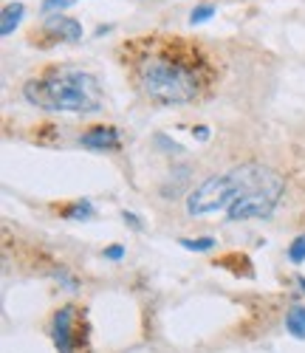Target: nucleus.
Instances as JSON below:
<instances>
[{
	"label": "nucleus",
	"instance_id": "15",
	"mask_svg": "<svg viewBox=\"0 0 305 353\" xmlns=\"http://www.w3.org/2000/svg\"><path fill=\"white\" fill-rule=\"evenodd\" d=\"M102 257H105V260H113V263H119L121 257H125V246H108V249L102 252Z\"/></svg>",
	"mask_w": 305,
	"mask_h": 353
},
{
	"label": "nucleus",
	"instance_id": "6",
	"mask_svg": "<svg viewBox=\"0 0 305 353\" xmlns=\"http://www.w3.org/2000/svg\"><path fill=\"white\" fill-rule=\"evenodd\" d=\"M46 32L54 34V37H59V40H66V43H79V40H82V26H79V20L66 17V14H48Z\"/></svg>",
	"mask_w": 305,
	"mask_h": 353
},
{
	"label": "nucleus",
	"instance_id": "9",
	"mask_svg": "<svg viewBox=\"0 0 305 353\" xmlns=\"http://www.w3.org/2000/svg\"><path fill=\"white\" fill-rule=\"evenodd\" d=\"M63 218H68V221L94 218V203L90 201H74V203H68V207H63Z\"/></svg>",
	"mask_w": 305,
	"mask_h": 353
},
{
	"label": "nucleus",
	"instance_id": "7",
	"mask_svg": "<svg viewBox=\"0 0 305 353\" xmlns=\"http://www.w3.org/2000/svg\"><path fill=\"white\" fill-rule=\"evenodd\" d=\"M23 14H26V6H23V3H9V6L3 9V14H0V34L9 37L14 28L20 26Z\"/></svg>",
	"mask_w": 305,
	"mask_h": 353
},
{
	"label": "nucleus",
	"instance_id": "8",
	"mask_svg": "<svg viewBox=\"0 0 305 353\" xmlns=\"http://www.w3.org/2000/svg\"><path fill=\"white\" fill-rule=\"evenodd\" d=\"M286 328L294 339H305V308L302 305H291L286 314Z\"/></svg>",
	"mask_w": 305,
	"mask_h": 353
},
{
	"label": "nucleus",
	"instance_id": "3",
	"mask_svg": "<svg viewBox=\"0 0 305 353\" xmlns=\"http://www.w3.org/2000/svg\"><path fill=\"white\" fill-rule=\"evenodd\" d=\"M23 97L43 110L97 113L102 108V88L97 77L71 65L54 68L37 79H28L23 85Z\"/></svg>",
	"mask_w": 305,
	"mask_h": 353
},
{
	"label": "nucleus",
	"instance_id": "5",
	"mask_svg": "<svg viewBox=\"0 0 305 353\" xmlns=\"http://www.w3.org/2000/svg\"><path fill=\"white\" fill-rule=\"evenodd\" d=\"M79 144L90 147V150H119L121 139H119V130L113 125H102V128H90L88 133H82Z\"/></svg>",
	"mask_w": 305,
	"mask_h": 353
},
{
	"label": "nucleus",
	"instance_id": "11",
	"mask_svg": "<svg viewBox=\"0 0 305 353\" xmlns=\"http://www.w3.org/2000/svg\"><path fill=\"white\" fill-rule=\"evenodd\" d=\"M288 260H291V263H302V260H305V234H299V238L291 241V246H288Z\"/></svg>",
	"mask_w": 305,
	"mask_h": 353
},
{
	"label": "nucleus",
	"instance_id": "1",
	"mask_svg": "<svg viewBox=\"0 0 305 353\" xmlns=\"http://www.w3.org/2000/svg\"><path fill=\"white\" fill-rule=\"evenodd\" d=\"M141 91L159 105H187L201 97L209 65L198 51L178 43H152L136 60Z\"/></svg>",
	"mask_w": 305,
	"mask_h": 353
},
{
	"label": "nucleus",
	"instance_id": "4",
	"mask_svg": "<svg viewBox=\"0 0 305 353\" xmlns=\"http://www.w3.org/2000/svg\"><path fill=\"white\" fill-rule=\"evenodd\" d=\"M79 328V314L74 305H66L54 314V322H51V339L57 345L59 353H74L79 345H82V336L85 334H77Z\"/></svg>",
	"mask_w": 305,
	"mask_h": 353
},
{
	"label": "nucleus",
	"instance_id": "2",
	"mask_svg": "<svg viewBox=\"0 0 305 353\" xmlns=\"http://www.w3.org/2000/svg\"><path fill=\"white\" fill-rule=\"evenodd\" d=\"M266 190H277L286 192V181L280 179L274 170L260 167V164H243L232 167L221 175H212L201 187H195L187 195V212L193 218L209 215V212H221L229 210L235 201L252 192H266Z\"/></svg>",
	"mask_w": 305,
	"mask_h": 353
},
{
	"label": "nucleus",
	"instance_id": "14",
	"mask_svg": "<svg viewBox=\"0 0 305 353\" xmlns=\"http://www.w3.org/2000/svg\"><path fill=\"white\" fill-rule=\"evenodd\" d=\"M156 144H161V147H164V153H170V156H181V153H184V147H181L178 141H170V139L161 136V133L156 136Z\"/></svg>",
	"mask_w": 305,
	"mask_h": 353
},
{
	"label": "nucleus",
	"instance_id": "18",
	"mask_svg": "<svg viewBox=\"0 0 305 353\" xmlns=\"http://www.w3.org/2000/svg\"><path fill=\"white\" fill-rule=\"evenodd\" d=\"M297 283H299V288H302V294H305V277H297Z\"/></svg>",
	"mask_w": 305,
	"mask_h": 353
},
{
	"label": "nucleus",
	"instance_id": "10",
	"mask_svg": "<svg viewBox=\"0 0 305 353\" xmlns=\"http://www.w3.org/2000/svg\"><path fill=\"white\" fill-rule=\"evenodd\" d=\"M178 243L190 252H209L215 249V238H178Z\"/></svg>",
	"mask_w": 305,
	"mask_h": 353
},
{
	"label": "nucleus",
	"instance_id": "13",
	"mask_svg": "<svg viewBox=\"0 0 305 353\" xmlns=\"http://www.w3.org/2000/svg\"><path fill=\"white\" fill-rule=\"evenodd\" d=\"M77 0H43V12L46 14H54V12H63V9H71Z\"/></svg>",
	"mask_w": 305,
	"mask_h": 353
},
{
	"label": "nucleus",
	"instance_id": "12",
	"mask_svg": "<svg viewBox=\"0 0 305 353\" xmlns=\"http://www.w3.org/2000/svg\"><path fill=\"white\" fill-rule=\"evenodd\" d=\"M212 14H215V6H209V3L195 6V9H193V14H190V23H193V26H201V23H206Z\"/></svg>",
	"mask_w": 305,
	"mask_h": 353
},
{
	"label": "nucleus",
	"instance_id": "17",
	"mask_svg": "<svg viewBox=\"0 0 305 353\" xmlns=\"http://www.w3.org/2000/svg\"><path fill=\"white\" fill-rule=\"evenodd\" d=\"M193 136H195L198 141H206V139H209V128H204V125H198V128H193Z\"/></svg>",
	"mask_w": 305,
	"mask_h": 353
},
{
	"label": "nucleus",
	"instance_id": "16",
	"mask_svg": "<svg viewBox=\"0 0 305 353\" xmlns=\"http://www.w3.org/2000/svg\"><path fill=\"white\" fill-rule=\"evenodd\" d=\"M121 218H125V223H130L136 232H141V221H139V215H136V212H121Z\"/></svg>",
	"mask_w": 305,
	"mask_h": 353
}]
</instances>
